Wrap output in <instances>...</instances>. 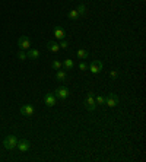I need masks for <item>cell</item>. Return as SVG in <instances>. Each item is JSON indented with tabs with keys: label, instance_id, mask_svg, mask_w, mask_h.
Masks as SVG:
<instances>
[{
	"label": "cell",
	"instance_id": "9",
	"mask_svg": "<svg viewBox=\"0 0 146 162\" xmlns=\"http://www.w3.org/2000/svg\"><path fill=\"white\" fill-rule=\"evenodd\" d=\"M44 101H45V105L47 107L56 105V95H54V92H48L45 95V98H44Z\"/></svg>",
	"mask_w": 146,
	"mask_h": 162
},
{
	"label": "cell",
	"instance_id": "15",
	"mask_svg": "<svg viewBox=\"0 0 146 162\" xmlns=\"http://www.w3.org/2000/svg\"><path fill=\"white\" fill-rule=\"evenodd\" d=\"M63 67L67 69V70H69V69H73V67H75V61H73L72 58H66L65 61H63Z\"/></svg>",
	"mask_w": 146,
	"mask_h": 162
},
{
	"label": "cell",
	"instance_id": "11",
	"mask_svg": "<svg viewBox=\"0 0 146 162\" xmlns=\"http://www.w3.org/2000/svg\"><path fill=\"white\" fill-rule=\"evenodd\" d=\"M26 58H31V60H38L40 58V51L35 48H29L26 51Z\"/></svg>",
	"mask_w": 146,
	"mask_h": 162
},
{
	"label": "cell",
	"instance_id": "10",
	"mask_svg": "<svg viewBox=\"0 0 146 162\" xmlns=\"http://www.w3.org/2000/svg\"><path fill=\"white\" fill-rule=\"evenodd\" d=\"M53 32H54V35H56L57 40H66V32L63 28H60V26H54V29H53Z\"/></svg>",
	"mask_w": 146,
	"mask_h": 162
},
{
	"label": "cell",
	"instance_id": "14",
	"mask_svg": "<svg viewBox=\"0 0 146 162\" xmlns=\"http://www.w3.org/2000/svg\"><path fill=\"white\" fill-rule=\"evenodd\" d=\"M66 78H67V74H66V72L65 70H57L56 72V79L57 81H60V82H65L66 81Z\"/></svg>",
	"mask_w": 146,
	"mask_h": 162
},
{
	"label": "cell",
	"instance_id": "3",
	"mask_svg": "<svg viewBox=\"0 0 146 162\" xmlns=\"http://www.w3.org/2000/svg\"><path fill=\"white\" fill-rule=\"evenodd\" d=\"M18 45H19V50H24V51H28L29 48H32V47H31V45H32L31 40H29L28 37H25V35L18 40Z\"/></svg>",
	"mask_w": 146,
	"mask_h": 162
},
{
	"label": "cell",
	"instance_id": "1",
	"mask_svg": "<svg viewBox=\"0 0 146 162\" xmlns=\"http://www.w3.org/2000/svg\"><path fill=\"white\" fill-rule=\"evenodd\" d=\"M16 145H18V137L15 134H9V136H6L5 140H3V146H5L8 150H13V149L16 147Z\"/></svg>",
	"mask_w": 146,
	"mask_h": 162
},
{
	"label": "cell",
	"instance_id": "7",
	"mask_svg": "<svg viewBox=\"0 0 146 162\" xmlns=\"http://www.w3.org/2000/svg\"><path fill=\"white\" fill-rule=\"evenodd\" d=\"M54 95H56V98H58V99H66V98L69 97V89H67L66 86H60V88L56 89Z\"/></svg>",
	"mask_w": 146,
	"mask_h": 162
},
{
	"label": "cell",
	"instance_id": "17",
	"mask_svg": "<svg viewBox=\"0 0 146 162\" xmlns=\"http://www.w3.org/2000/svg\"><path fill=\"white\" fill-rule=\"evenodd\" d=\"M67 16L70 18L72 21H76V19L79 18V13H78V10H76V9H73V10H70V12L67 13Z\"/></svg>",
	"mask_w": 146,
	"mask_h": 162
},
{
	"label": "cell",
	"instance_id": "23",
	"mask_svg": "<svg viewBox=\"0 0 146 162\" xmlns=\"http://www.w3.org/2000/svg\"><path fill=\"white\" fill-rule=\"evenodd\" d=\"M79 69H81V70H86V69H88V64H86V63H81V64H79Z\"/></svg>",
	"mask_w": 146,
	"mask_h": 162
},
{
	"label": "cell",
	"instance_id": "8",
	"mask_svg": "<svg viewBox=\"0 0 146 162\" xmlns=\"http://www.w3.org/2000/svg\"><path fill=\"white\" fill-rule=\"evenodd\" d=\"M34 111H35V108H34L31 104H25V105L21 107V114H22V115H26V117L32 115Z\"/></svg>",
	"mask_w": 146,
	"mask_h": 162
},
{
	"label": "cell",
	"instance_id": "20",
	"mask_svg": "<svg viewBox=\"0 0 146 162\" xmlns=\"http://www.w3.org/2000/svg\"><path fill=\"white\" fill-rule=\"evenodd\" d=\"M18 58H21V60H26V53H25L24 50H19V51H18Z\"/></svg>",
	"mask_w": 146,
	"mask_h": 162
},
{
	"label": "cell",
	"instance_id": "5",
	"mask_svg": "<svg viewBox=\"0 0 146 162\" xmlns=\"http://www.w3.org/2000/svg\"><path fill=\"white\" fill-rule=\"evenodd\" d=\"M102 67H104V64H102V61H99V60H94V61L88 66V69H91V72L94 73V74H98L99 72H102Z\"/></svg>",
	"mask_w": 146,
	"mask_h": 162
},
{
	"label": "cell",
	"instance_id": "13",
	"mask_svg": "<svg viewBox=\"0 0 146 162\" xmlns=\"http://www.w3.org/2000/svg\"><path fill=\"white\" fill-rule=\"evenodd\" d=\"M76 56L79 57L81 60H86V58H89V53H88V50L79 48L78 51H76Z\"/></svg>",
	"mask_w": 146,
	"mask_h": 162
},
{
	"label": "cell",
	"instance_id": "21",
	"mask_svg": "<svg viewBox=\"0 0 146 162\" xmlns=\"http://www.w3.org/2000/svg\"><path fill=\"white\" fill-rule=\"evenodd\" d=\"M58 45H60V48H63V50H67V48H69V42H67L66 40H61Z\"/></svg>",
	"mask_w": 146,
	"mask_h": 162
},
{
	"label": "cell",
	"instance_id": "16",
	"mask_svg": "<svg viewBox=\"0 0 146 162\" xmlns=\"http://www.w3.org/2000/svg\"><path fill=\"white\" fill-rule=\"evenodd\" d=\"M76 10H78L79 16H85V15H86V6H85V5H79Z\"/></svg>",
	"mask_w": 146,
	"mask_h": 162
},
{
	"label": "cell",
	"instance_id": "12",
	"mask_svg": "<svg viewBox=\"0 0 146 162\" xmlns=\"http://www.w3.org/2000/svg\"><path fill=\"white\" fill-rule=\"evenodd\" d=\"M47 48H48L51 53H58V51H60V45L57 44L56 41H50L48 44H47Z\"/></svg>",
	"mask_w": 146,
	"mask_h": 162
},
{
	"label": "cell",
	"instance_id": "4",
	"mask_svg": "<svg viewBox=\"0 0 146 162\" xmlns=\"http://www.w3.org/2000/svg\"><path fill=\"white\" fill-rule=\"evenodd\" d=\"M105 105L110 107V108H114V107L118 105V97L115 94H108L105 98Z\"/></svg>",
	"mask_w": 146,
	"mask_h": 162
},
{
	"label": "cell",
	"instance_id": "18",
	"mask_svg": "<svg viewBox=\"0 0 146 162\" xmlns=\"http://www.w3.org/2000/svg\"><path fill=\"white\" fill-rule=\"evenodd\" d=\"M51 66H53V69H54V70H58V69H61V67H63V63H61V61H58V60H54V61L51 63Z\"/></svg>",
	"mask_w": 146,
	"mask_h": 162
},
{
	"label": "cell",
	"instance_id": "2",
	"mask_svg": "<svg viewBox=\"0 0 146 162\" xmlns=\"http://www.w3.org/2000/svg\"><path fill=\"white\" fill-rule=\"evenodd\" d=\"M85 108L88 110V111H95V108H97V102H95V97H94V94L89 92L86 98H85Z\"/></svg>",
	"mask_w": 146,
	"mask_h": 162
},
{
	"label": "cell",
	"instance_id": "22",
	"mask_svg": "<svg viewBox=\"0 0 146 162\" xmlns=\"http://www.w3.org/2000/svg\"><path fill=\"white\" fill-rule=\"evenodd\" d=\"M110 76H111L113 79H115V78L118 76V72H117V70H111V72H110Z\"/></svg>",
	"mask_w": 146,
	"mask_h": 162
},
{
	"label": "cell",
	"instance_id": "6",
	"mask_svg": "<svg viewBox=\"0 0 146 162\" xmlns=\"http://www.w3.org/2000/svg\"><path fill=\"white\" fill-rule=\"evenodd\" d=\"M16 147L19 149V152H28L29 150V147H31V143H29V140H26V139H21V140H18V145Z\"/></svg>",
	"mask_w": 146,
	"mask_h": 162
},
{
	"label": "cell",
	"instance_id": "19",
	"mask_svg": "<svg viewBox=\"0 0 146 162\" xmlns=\"http://www.w3.org/2000/svg\"><path fill=\"white\" fill-rule=\"evenodd\" d=\"M95 102H97V105H104V104H105V98L99 95V97L95 98Z\"/></svg>",
	"mask_w": 146,
	"mask_h": 162
}]
</instances>
